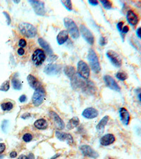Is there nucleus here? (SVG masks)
Here are the masks:
<instances>
[{
    "mask_svg": "<svg viewBox=\"0 0 141 159\" xmlns=\"http://www.w3.org/2000/svg\"><path fill=\"white\" fill-rule=\"evenodd\" d=\"M19 28L21 33L26 38H34L37 33V28L28 23H21L19 25Z\"/></svg>",
    "mask_w": 141,
    "mask_h": 159,
    "instance_id": "1",
    "label": "nucleus"
},
{
    "mask_svg": "<svg viewBox=\"0 0 141 159\" xmlns=\"http://www.w3.org/2000/svg\"><path fill=\"white\" fill-rule=\"evenodd\" d=\"M88 60L89 61L91 69L95 73L98 74L100 71L101 67L99 62L98 54H96L95 51L93 49H90L88 54Z\"/></svg>",
    "mask_w": 141,
    "mask_h": 159,
    "instance_id": "2",
    "label": "nucleus"
},
{
    "mask_svg": "<svg viewBox=\"0 0 141 159\" xmlns=\"http://www.w3.org/2000/svg\"><path fill=\"white\" fill-rule=\"evenodd\" d=\"M64 23L65 27L67 28L68 33H69L72 38L74 39H78L80 36V33L76 23L69 18H65L64 19Z\"/></svg>",
    "mask_w": 141,
    "mask_h": 159,
    "instance_id": "3",
    "label": "nucleus"
},
{
    "mask_svg": "<svg viewBox=\"0 0 141 159\" xmlns=\"http://www.w3.org/2000/svg\"><path fill=\"white\" fill-rule=\"evenodd\" d=\"M46 93L44 89L43 86L40 87L36 90H35L33 95L32 97L33 103L35 106H40L42 103H43L44 100H45Z\"/></svg>",
    "mask_w": 141,
    "mask_h": 159,
    "instance_id": "4",
    "label": "nucleus"
},
{
    "mask_svg": "<svg viewBox=\"0 0 141 159\" xmlns=\"http://www.w3.org/2000/svg\"><path fill=\"white\" fill-rule=\"evenodd\" d=\"M77 72L80 77L84 80H88L90 77V68L84 61H79L77 67Z\"/></svg>",
    "mask_w": 141,
    "mask_h": 159,
    "instance_id": "5",
    "label": "nucleus"
},
{
    "mask_svg": "<svg viewBox=\"0 0 141 159\" xmlns=\"http://www.w3.org/2000/svg\"><path fill=\"white\" fill-rule=\"evenodd\" d=\"M106 55L108 57V59L112 62V64L115 66L116 67H121L122 65V60L119 56V54L116 53V52L113 50H109L107 52Z\"/></svg>",
    "mask_w": 141,
    "mask_h": 159,
    "instance_id": "6",
    "label": "nucleus"
},
{
    "mask_svg": "<svg viewBox=\"0 0 141 159\" xmlns=\"http://www.w3.org/2000/svg\"><path fill=\"white\" fill-rule=\"evenodd\" d=\"M49 115L52 121L53 122V124H54L55 128L57 130H62L64 129L65 124L62 119H61V117L59 116L58 114H57L54 111H50L49 112Z\"/></svg>",
    "mask_w": 141,
    "mask_h": 159,
    "instance_id": "7",
    "label": "nucleus"
},
{
    "mask_svg": "<svg viewBox=\"0 0 141 159\" xmlns=\"http://www.w3.org/2000/svg\"><path fill=\"white\" fill-rule=\"evenodd\" d=\"M80 31L82 35L83 38L85 39V40L90 45H93L95 42V38L92 35V32L85 26V25L81 24L80 26Z\"/></svg>",
    "mask_w": 141,
    "mask_h": 159,
    "instance_id": "8",
    "label": "nucleus"
},
{
    "mask_svg": "<svg viewBox=\"0 0 141 159\" xmlns=\"http://www.w3.org/2000/svg\"><path fill=\"white\" fill-rule=\"evenodd\" d=\"M46 56L43 50L40 49L35 50V51L32 55V61L36 66H40L44 62L45 60Z\"/></svg>",
    "mask_w": 141,
    "mask_h": 159,
    "instance_id": "9",
    "label": "nucleus"
},
{
    "mask_svg": "<svg viewBox=\"0 0 141 159\" xmlns=\"http://www.w3.org/2000/svg\"><path fill=\"white\" fill-rule=\"evenodd\" d=\"M29 3L33 8L35 14L39 16H44L45 14V3L40 1H35V0H30Z\"/></svg>",
    "mask_w": 141,
    "mask_h": 159,
    "instance_id": "10",
    "label": "nucleus"
},
{
    "mask_svg": "<svg viewBox=\"0 0 141 159\" xmlns=\"http://www.w3.org/2000/svg\"><path fill=\"white\" fill-rule=\"evenodd\" d=\"M80 150L83 155L87 157L96 159L99 157V154L98 152L92 149L91 147L88 145H82L80 147Z\"/></svg>",
    "mask_w": 141,
    "mask_h": 159,
    "instance_id": "11",
    "label": "nucleus"
},
{
    "mask_svg": "<svg viewBox=\"0 0 141 159\" xmlns=\"http://www.w3.org/2000/svg\"><path fill=\"white\" fill-rule=\"evenodd\" d=\"M104 81L105 83L106 86H107L108 88H109L112 90H114L115 91H117V92H119L121 91V88L119 86L113 77H112L111 76L109 75H105L104 78Z\"/></svg>",
    "mask_w": 141,
    "mask_h": 159,
    "instance_id": "12",
    "label": "nucleus"
},
{
    "mask_svg": "<svg viewBox=\"0 0 141 159\" xmlns=\"http://www.w3.org/2000/svg\"><path fill=\"white\" fill-rule=\"evenodd\" d=\"M44 72L47 75H57L61 72V67L56 64H50L44 69Z\"/></svg>",
    "mask_w": 141,
    "mask_h": 159,
    "instance_id": "13",
    "label": "nucleus"
},
{
    "mask_svg": "<svg viewBox=\"0 0 141 159\" xmlns=\"http://www.w3.org/2000/svg\"><path fill=\"white\" fill-rule=\"evenodd\" d=\"M55 136L59 140L61 141H67L69 144H72L74 143V139H73L71 134H68V133L57 131L56 133H55Z\"/></svg>",
    "mask_w": 141,
    "mask_h": 159,
    "instance_id": "14",
    "label": "nucleus"
},
{
    "mask_svg": "<svg viewBox=\"0 0 141 159\" xmlns=\"http://www.w3.org/2000/svg\"><path fill=\"white\" fill-rule=\"evenodd\" d=\"M98 114H99L98 111L94 108H85L82 112L83 117L88 119H91L95 118V117L98 116Z\"/></svg>",
    "mask_w": 141,
    "mask_h": 159,
    "instance_id": "15",
    "label": "nucleus"
},
{
    "mask_svg": "<svg viewBox=\"0 0 141 159\" xmlns=\"http://www.w3.org/2000/svg\"><path fill=\"white\" fill-rule=\"evenodd\" d=\"M126 19L129 24L132 26H136L138 23V21H139V18H138V15L132 10L128 11L126 14Z\"/></svg>",
    "mask_w": 141,
    "mask_h": 159,
    "instance_id": "16",
    "label": "nucleus"
},
{
    "mask_svg": "<svg viewBox=\"0 0 141 159\" xmlns=\"http://www.w3.org/2000/svg\"><path fill=\"white\" fill-rule=\"evenodd\" d=\"M119 116L121 121L122 122L123 125L125 126L129 125L130 120H131V116H130L129 111L125 108H121L119 109Z\"/></svg>",
    "mask_w": 141,
    "mask_h": 159,
    "instance_id": "17",
    "label": "nucleus"
},
{
    "mask_svg": "<svg viewBox=\"0 0 141 159\" xmlns=\"http://www.w3.org/2000/svg\"><path fill=\"white\" fill-rule=\"evenodd\" d=\"M116 139L114 134H106L104 136H102L100 139V144L102 146H109L113 143L115 141Z\"/></svg>",
    "mask_w": 141,
    "mask_h": 159,
    "instance_id": "18",
    "label": "nucleus"
},
{
    "mask_svg": "<svg viewBox=\"0 0 141 159\" xmlns=\"http://www.w3.org/2000/svg\"><path fill=\"white\" fill-rule=\"evenodd\" d=\"M27 80L28 84L30 85V86L32 88H33L34 90H36V89L40 88V87L43 86V85L41 84V83L32 74H29L28 76Z\"/></svg>",
    "mask_w": 141,
    "mask_h": 159,
    "instance_id": "19",
    "label": "nucleus"
},
{
    "mask_svg": "<svg viewBox=\"0 0 141 159\" xmlns=\"http://www.w3.org/2000/svg\"><path fill=\"white\" fill-rule=\"evenodd\" d=\"M69 38V33L67 30H63L59 33V34L57 35V43L59 45H63L64 43L67 42V40Z\"/></svg>",
    "mask_w": 141,
    "mask_h": 159,
    "instance_id": "20",
    "label": "nucleus"
},
{
    "mask_svg": "<svg viewBox=\"0 0 141 159\" xmlns=\"http://www.w3.org/2000/svg\"><path fill=\"white\" fill-rule=\"evenodd\" d=\"M82 90L83 92L86 93L88 94H93L95 91V84L92 81H86Z\"/></svg>",
    "mask_w": 141,
    "mask_h": 159,
    "instance_id": "21",
    "label": "nucleus"
},
{
    "mask_svg": "<svg viewBox=\"0 0 141 159\" xmlns=\"http://www.w3.org/2000/svg\"><path fill=\"white\" fill-rule=\"evenodd\" d=\"M38 43L40 44V46L43 47L44 50H45V52H47L48 54H50V55H52L53 50H52V47H50V44L47 42V41H46L45 40H44L43 38H39Z\"/></svg>",
    "mask_w": 141,
    "mask_h": 159,
    "instance_id": "22",
    "label": "nucleus"
},
{
    "mask_svg": "<svg viewBox=\"0 0 141 159\" xmlns=\"http://www.w3.org/2000/svg\"><path fill=\"white\" fill-rule=\"evenodd\" d=\"M34 126H35V127L37 130H46L47 128L48 123L45 119L40 118V119H37V120L35 122Z\"/></svg>",
    "mask_w": 141,
    "mask_h": 159,
    "instance_id": "23",
    "label": "nucleus"
},
{
    "mask_svg": "<svg viewBox=\"0 0 141 159\" xmlns=\"http://www.w3.org/2000/svg\"><path fill=\"white\" fill-rule=\"evenodd\" d=\"M80 124V120H79V118L78 117H72L71 119H69V121L68 122L67 128L68 130H73L74 128H76L78 127Z\"/></svg>",
    "mask_w": 141,
    "mask_h": 159,
    "instance_id": "24",
    "label": "nucleus"
},
{
    "mask_svg": "<svg viewBox=\"0 0 141 159\" xmlns=\"http://www.w3.org/2000/svg\"><path fill=\"white\" fill-rule=\"evenodd\" d=\"M109 116H107V115H106V116L103 117L102 119L100 121V123H98V125H97V130H98V131H101V132H103L104 131V129L105 127V126L107 125V124L108 123V121H109Z\"/></svg>",
    "mask_w": 141,
    "mask_h": 159,
    "instance_id": "25",
    "label": "nucleus"
},
{
    "mask_svg": "<svg viewBox=\"0 0 141 159\" xmlns=\"http://www.w3.org/2000/svg\"><path fill=\"white\" fill-rule=\"evenodd\" d=\"M64 73L70 79L71 78L76 74V70H75V68L72 66H67L65 67L64 68Z\"/></svg>",
    "mask_w": 141,
    "mask_h": 159,
    "instance_id": "26",
    "label": "nucleus"
},
{
    "mask_svg": "<svg viewBox=\"0 0 141 159\" xmlns=\"http://www.w3.org/2000/svg\"><path fill=\"white\" fill-rule=\"evenodd\" d=\"M12 86L15 90L19 91L22 88V84L20 81L17 79V78H13L12 80Z\"/></svg>",
    "mask_w": 141,
    "mask_h": 159,
    "instance_id": "27",
    "label": "nucleus"
},
{
    "mask_svg": "<svg viewBox=\"0 0 141 159\" xmlns=\"http://www.w3.org/2000/svg\"><path fill=\"white\" fill-rule=\"evenodd\" d=\"M1 108L2 110L4 111H9L14 108V105L12 102H6V103H4L1 105Z\"/></svg>",
    "mask_w": 141,
    "mask_h": 159,
    "instance_id": "28",
    "label": "nucleus"
},
{
    "mask_svg": "<svg viewBox=\"0 0 141 159\" xmlns=\"http://www.w3.org/2000/svg\"><path fill=\"white\" fill-rule=\"evenodd\" d=\"M9 88H10L9 81H4L3 84L1 85V87H0V91L6 92V91H9Z\"/></svg>",
    "mask_w": 141,
    "mask_h": 159,
    "instance_id": "29",
    "label": "nucleus"
},
{
    "mask_svg": "<svg viewBox=\"0 0 141 159\" xmlns=\"http://www.w3.org/2000/svg\"><path fill=\"white\" fill-rule=\"evenodd\" d=\"M116 77L120 81H125L128 79V75L126 73L120 71V72H117L116 74Z\"/></svg>",
    "mask_w": 141,
    "mask_h": 159,
    "instance_id": "30",
    "label": "nucleus"
},
{
    "mask_svg": "<svg viewBox=\"0 0 141 159\" xmlns=\"http://www.w3.org/2000/svg\"><path fill=\"white\" fill-rule=\"evenodd\" d=\"M100 2L102 4L103 6H104V8L106 9H112V4L111 2L108 1V0H101Z\"/></svg>",
    "mask_w": 141,
    "mask_h": 159,
    "instance_id": "31",
    "label": "nucleus"
},
{
    "mask_svg": "<svg viewBox=\"0 0 141 159\" xmlns=\"http://www.w3.org/2000/svg\"><path fill=\"white\" fill-rule=\"evenodd\" d=\"M33 139V136L32 134H30V133H26L23 136V140L26 143L30 142Z\"/></svg>",
    "mask_w": 141,
    "mask_h": 159,
    "instance_id": "32",
    "label": "nucleus"
},
{
    "mask_svg": "<svg viewBox=\"0 0 141 159\" xmlns=\"http://www.w3.org/2000/svg\"><path fill=\"white\" fill-rule=\"evenodd\" d=\"M61 3L64 4V6L69 11L72 10V3L69 0H67V1H61Z\"/></svg>",
    "mask_w": 141,
    "mask_h": 159,
    "instance_id": "33",
    "label": "nucleus"
},
{
    "mask_svg": "<svg viewBox=\"0 0 141 159\" xmlns=\"http://www.w3.org/2000/svg\"><path fill=\"white\" fill-rule=\"evenodd\" d=\"M8 127H9V121L5 119V120H4L2 123V130H3L4 132H6Z\"/></svg>",
    "mask_w": 141,
    "mask_h": 159,
    "instance_id": "34",
    "label": "nucleus"
},
{
    "mask_svg": "<svg viewBox=\"0 0 141 159\" xmlns=\"http://www.w3.org/2000/svg\"><path fill=\"white\" fill-rule=\"evenodd\" d=\"M26 45H27V43H26V41L24 40V39H21V40H19V47H21V48L25 47L26 46Z\"/></svg>",
    "mask_w": 141,
    "mask_h": 159,
    "instance_id": "35",
    "label": "nucleus"
},
{
    "mask_svg": "<svg viewBox=\"0 0 141 159\" xmlns=\"http://www.w3.org/2000/svg\"><path fill=\"white\" fill-rule=\"evenodd\" d=\"M3 14H4V16H6V23H7V25H10L11 22H12V20H11L9 14L8 13H6V12H4Z\"/></svg>",
    "mask_w": 141,
    "mask_h": 159,
    "instance_id": "36",
    "label": "nucleus"
},
{
    "mask_svg": "<svg viewBox=\"0 0 141 159\" xmlns=\"http://www.w3.org/2000/svg\"><path fill=\"white\" fill-rule=\"evenodd\" d=\"M99 43H100L101 46H104L105 45L107 44V40H106L105 38H104V37H101L100 41H99Z\"/></svg>",
    "mask_w": 141,
    "mask_h": 159,
    "instance_id": "37",
    "label": "nucleus"
},
{
    "mask_svg": "<svg viewBox=\"0 0 141 159\" xmlns=\"http://www.w3.org/2000/svg\"><path fill=\"white\" fill-rule=\"evenodd\" d=\"M6 149V145L4 143H0V154L3 153Z\"/></svg>",
    "mask_w": 141,
    "mask_h": 159,
    "instance_id": "38",
    "label": "nucleus"
},
{
    "mask_svg": "<svg viewBox=\"0 0 141 159\" xmlns=\"http://www.w3.org/2000/svg\"><path fill=\"white\" fill-rule=\"evenodd\" d=\"M123 22H122V21H121V22H119L117 23V25H116V28H117V29L119 30L120 32H122V30L123 28Z\"/></svg>",
    "mask_w": 141,
    "mask_h": 159,
    "instance_id": "39",
    "label": "nucleus"
},
{
    "mask_svg": "<svg viewBox=\"0 0 141 159\" xmlns=\"http://www.w3.org/2000/svg\"><path fill=\"white\" fill-rule=\"evenodd\" d=\"M26 100H27V97L25 95H22L19 97V101L21 103H24V102L26 101Z\"/></svg>",
    "mask_w": 141,
    "mask_h": 159,
    "instance_id": "40",
    "label": "nucleus"
},
{
    "mask_svg": "<svg viewBox=\"0 0 141 159\" xmlns=\"http://www.w3.org/2000/svg\"><path fill=\"white\" fill-rule=\"evenodd\" d=\"M129 31V26H125L123 27L122 30V33L123 34L127 33Z\"/></svg>",
    "mask_w": 141,
    "mask_h": 159,
    "instance_id": "41",
    "label": "nucleus"
},
{
    "mask_svg": "<svg viewBox=\"0 0 141 159\" xmlns=\"http://www.w3.org/2000/svg\"><path fill=\"white\" fill-rule=\"evenodd\" d=\"M17 53H18V54H19V55L22 56V55H23L24 54H25V50H24L23 48H21V47H20V48L18 50Z\"/></svg>",
    "mask_w": 141,
    "mask_h": 159,
    "instance_id": "42",
    "label": "nucleus"
},
{
    "mask_svg": "<svg viewBox=\"0 0 141 159\" xmlns=\"http://www.w3.org/2000/svg\"><path fill=\"white\" fill-rule=\"evenodd\" d=\"M88 2H89L90 4H91V5L92 6H97L98 5V2L96 1V0H89L88 1Z\"/></svg>",
    "mask_w": 141,
    "mask_h": 159,
    "instance_id": "43",
    "label": "nucleus"
},
{
    "mask_svg": "<svg viewBox=\"0 0 141 159\" xmlns=\"http://www.w3.org/2000/svg\"><path fill=\"white\" fill-rule=\"evenodd\" d=\"M136 35H137L138 38L141 39V27H139L136 30Z\"/></svg>",
    "mask_w": 141,
    "mask_h": 159,
    "instance_id": "44",
    "label": "nucleus"
},
{
    "mask_svg": "<svg viewBox=\"0 0 141 159\" xmlns=\"http://www.w3.org/2000/svg\"><path fill=\"white\" fill-rule=\"evenodd\" d=\"M30 117V113H25V114L22 115L21 118H23V119H26L29 118Z\"/></svg>",
    "mask_w": 141,
    "mask_h": 159,
    "instance_id": "45",
    "label": "nucleus"
},
{
    "mask_svg": "<svg viewBox=\"0 0 141 159\" xmlns=\"http://www.w3.org/2000/svg\"><path fill=\"white\" fill-rule=\"evenodd\" d=\"M17 156V153L16 151H12L10 154V157L12 158H14Z\"/></svg>",
    "mask_w": 141,
    "mask_h": 159,
    "instance_id": "46",
    "label": "nucleus"
},
{
    "mask_svg": "<svg viewBox=\"0 0 141 159\" xmlns=\"http://www.w3.org/2000/svg\"><path fill=\"white\" fill-rule=\"evenodd\" d=\"M28 159H35V156L33 154H30L28 156Z\"/></svg>",
    "mask_w": 141,
    "mask_h": 159,
    "instance_id": "47",
    "label": "nucleus"
},
{
    "mask_svg": "<svg viewBox=\"0 0 141 159\" xmlns=\"http://www.w3.org/2000/svg\"><path fill=\"white\" fill-rule=\"evenodd\" d=\"M18 159H28V156H26L25 155H21L19 156Z\"/></svg>",
    "mask_w": 141,
    "mask_h": 159,
    "instance_id": "48",
    "label": "nucleus"
},
{
    "mask_svg": "<svg viewBox=\"0 0 141 159\" xmlns=\"http://www.w3.org/2000/svg\"><path fill=\"white\" fill-rule=\"evenodd\" d=\"M61 156V154H56V155H55V156H53V157H52L51 158H50V159H56L57 158H58V157H59V156Z\"/></svg>",
    "mask_w": 141,
    "mask_h": 159,
    "instance_id": "49",
    "label": "nucleus"
},
{
    "mask_svg": "<svg viewBox=\"0 0 141 159\" xmlns=\"http://www.w3.org/2000/svg\"><path fill=\"white\" fill-rule=\"evenodd\" d=\"M138 99H139L140 101L141 102V93H140L139 94H138Z\"/></svg>",
    "mask_w": 141,
    "mask_h": 159,
    "instance_id": "50",
    "label": "nucleus"
},
{
    "mask_svg": "<svg viewBox=\"0 0 141 159\" xmlns=\"http://www.w3.org/2000/svg\"><path fill=\"white\" fill-rule=\"evenodd\" d=\"M3 158H4V156H1V155H0V159H2Z\"/></svg>",
    "mask_w": 141,
    "mask_h": 159,
    "instance_id": "51",
    "label": "nucleus"
},
{
    "mask_svg": "<svg viewBox=\"0 0 141 159\" xmlns=\"http://www.w3.org/2000/svg\"><path fill=\"white\" fill-rule=\"evenodd\" d=\"M15 3H19V1H14Z\"/></svg>",
    "mask_w": 141,
    "mask_h": 159,
    "instance_id": "52",
    "label": "nucleus"
}]
</instances>
